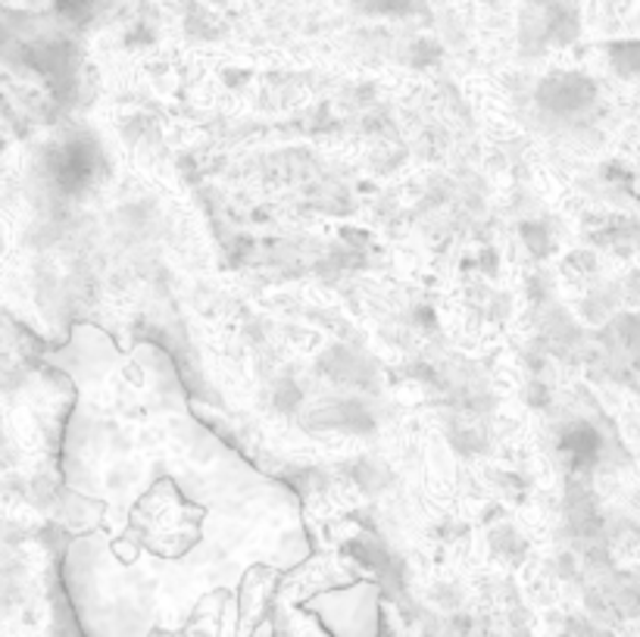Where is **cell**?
Returning a JSON list of instances; mask_svg holds the SVG:
<instances>
[{"label":"cell","instance_id":"cell-1","mask_svg":"<svg viewBox=\"0 0 640 637\" xmlns=\"http://www.w3.org/2000/svg\"><path fill=\"white\" fill-rule=\"evenodd\" d=\"M50 363L76 385L62 481L101 507L62 559L84 637L179 632L209 594L310 559L300 500L194 416L165 350L79 326Z\"/></svg>","mask_w":640,"mask_h":637},{"label":"cell","instance_id":"cell-2","mask_svg":"<svg viewBox=\"0 0 640 637\" xmlns=\"http://www.w3.org/2000/svg\"><path fill=\"white\" fill-rule=\"evenodd\" d=\"M300 606L331 637H378L381 625V591L373 581H356L347 588L319 591L300 600Z\"/></svg>","mask_w":640,"mask_h":637},{"label":"cell","instance_id":"cell-3","mask_svg":"<svg viewBox=\"0 0 640 637\" xmlns=\"http://www.w3.org/2000/svg\"><path fill=\"white\" fill-rule=\"evenodd\" d=\"M235 618H238V616H235ZM222 637H238V635H235V622L228 625L226 635H222ZM250 637H275V622H272V616L263 618V622H260V625L253 628V635H250Z\"/></svg>","mask_w":640,"mask_h":637}]
</instances>
